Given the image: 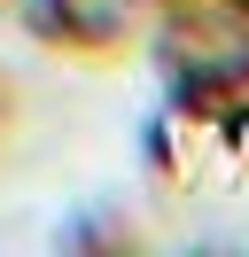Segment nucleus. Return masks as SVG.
Masks as SVG:
<instances>
[{
  "label": "nucleus",
  "instance_id": "obj_1",
  "mask_svg": "<svg viewBox=\"0 0 249 257\" xmlns=\"http://www.w3.org/2000/svg\"><path fill=\"white\" fill-rule=\"evenodd\" d=\"M164 47L195 101H249V0H179Z\"/></svg>",
  "mask_w": 249,
  "mask_h": 257
}]
</instances>
